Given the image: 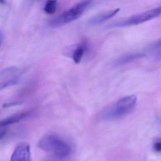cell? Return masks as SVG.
<instances>
[{
    "instance_id": "obj_1",
    "label": "cell",
    "mask_w": 161,
    "mask_h": 161,
    "mask_svg": "<svg viewBox=\"0 0 161 161\" xmlns=\"http://www.w3.org/2000/svg\"><path fill=\"white\" fill-rule=\"evenodd\" d=\"M90 3V2L88 1L76 3L58 16L50 20L48 22V26L51 28H57L73 22L82 15Z\"/></svg>"
},
{
    "instance_id": "obj_2",
    "label": "cell",
    "mask_w": 161,
    "mask_h": 161,
    "mask_svg": "<svg viewBox=\"0 0 161 161\" xmlns=\"http://www.w3.org/2000/svg\"><path fill=\"white\" fill-rule=\"evenodd\" d=\"M38 147L47 152H53L60 158L69 156L71 151V148L67 143L52 135L43 137L38 143Z\"/></svg>"
},
{
    "instance_id": "obj_3",
    "label": "cell",
    "mask_w": 161,
    "mask_h": 161,
    "mask_svg": "<svg viewBox=\"0 0 161 161\" xmlns=\"http://www.w3.org/2000/svg\"><path fill=\"white\" fill-rule=\"evenodd\" d=\"M161 15V6L134 15L108 26L109 28H118L138 25L153 19Z\"/></svg>"
},
{
    "instance_id": "obj_4",
    "label": "cell",
    "mask_w": 161,
    "mask_h": 161,
    "mask_svg": "<svg viewBox=\"0 0 161 161\" xmlns=\"http://www.w3.org/2000/svg\"><path fill=\"white\" fill-rule=\"evenodd\" d=\"M137 97L135 95L126 96L121 98L108 112L109 118L119 119L128 114L134 108Z\"/></svg>"
},
{
    "instance_id": "obj_5",
    "label": "cell",
    "mask_w": 161,
    "mask_h": 161,
    "mask_svg": "<svg viewBox=\"0 0 161 161\" xmlns=\"http://www.w3.org/2000/svg\"><path fill=\"white\" fill-rule=\"evenodd\" d=\"M22 71L15 67L7 68L1 72V89L13 86L18 83Z\"/></svg>"
},
{
    "instance_id": "obj_6",
    "label": "cell",
    "mask_w": 161,
    "mask_h": 161,
    "mask_svg": "<svg viewBox=\"0 0 161 161\" xmlns=\"http://www.w3.org/2000/svg\"><path fill=\"white\" fill-rule=\"evenodd\" d=\"M10 161H32L29 144L22 143L18 145L13 152Z\"/></svg>"
},
{
    "instance_id": "obj_7",
    "label": "cell",
    "mask_w": 161,
    "mask_h": 161,
    "mask_svg": "<svg viewBox=\"0 0 161 161\" xmlns=\"http://www.w3.org/2000/svg\"><path fill=\"white\" fill-rule=\"evenodd\" d=\"M119 10H120L119 9H116L115 10L108 11V12L100 14L98 15L95 16L89 19L88 21V24L90 25H97L104 22L114 16L117 13L119 12Z\"/></svg>"
},
{
    "instance_id": "obj_8",
    "label": "cell",
    "mask_w": 161,
    "mask_h": 161,
    "mask_svg": "<svg viewBox=\"0 0 161 161\" xmlns=\"http://www.w3.org/2000/svg\"><path fill=\"white\" fill-rule=\"evenodd\" d=\"M145 56V54L144 53H135L126 54V55L120 56L116 59L114 62V65L116 67L120 66L133 62L135 60L140 59Z\"/></svg>"
},
{
    "instance_id": "obj_9",
    "label": "cell",
    "mask_w": 161,
    "mask_h": 161,
    "mask_svg": "<svg viewBox=\"0 0 161 161\" xmlns=\"http://www.w3.org/2000/svg\"><path fill=\"white\" fill-rule=\"evenodd\" d=\"M27 115L28 114L27 113H22L11 116L1 120L0 122V126L1 127H4L16 123L26 117Z\"/></svg>"
},
{
    "instance_id": "obj_10",
    "label": "cell",
    "mask_w": 161,
    "mask_h": 161,
    "mask_svg": "<svg viewBox=\"0 0 161 161\" xmlns=\"http://www.w3.org/2000/svg\"><path fill=\"white\" fill-rule=\"evenodd\" d=\"M85 50V46L83 44L78 45L77 47L75 49L72 53V59L75 64H78L80 62L82 58L83 57Z\"/></svg>"
},
{
    "instance_id": "obj_11",
    "label": "cell",
    "mask_w": 161,
    "mask_h": 161,
    "mask_svg": "<svg viewBox=\"0 0 161 161\" xmlns=\"http://www.w3.org/2000/svg\"><path fill=\"white\" fill-rule=\"evenodd\" d=\"M57 2L56 1H48L45 5L44 11L45 13L49 14H54L57 9Z\"/></svg>"
},
{
    "instance_id": "obj_12",
    "label": "cell",
    "mask_w": 161,
    "mask_h": 161,
    "mask_svg": "<svg viewBox=\"0 0 161 161\" xmlns=\"http://www.w3.org/2000/svg\"><path fill=\"white\" fill-rule=\"evenodd\" d=\"M153 148L154 150L157 152H161V141L154 143Z\"/></svg>"
},
{
    "instance_id": "obj_13",
    "label": "cell",
    "mask_w": 161,
    "mask_h": 161,
    "mask_svg": "<svg viewBox=\"0 0 161 161\" xmlns=\"http://www.w3.org/2000/svg\"><path fill=\"white\" fill-rule=\"evenodd\" d=\"M159 49L156 51L154 55V57L156 60H160L161 59V47H159Z\"/></svg>"
},
{
    "instance_id": "obj_14",
    "label": "cell",
    "mask_w": 161,
    "mask_h": 161,
    "mask_svg": "<svg viewBox=\"0 0 161 161\" xmlns=\"http://www.w3.org/2000/svg\"><path fill=\"white\" fill-rule=\"evenodd\" d=\"M19 104V102L10 103H5L3 105V107L4 108H6V107H9L12 106H14V105H18Z\"/></svg>"
},
{
    "instance_id": "obj_15",
    "label": "cell",
    "mask_w": 161,
    "mask_h": 161,
    "mask_svg": "<svg viewBox=\"0 0 161 161\" xmlns=\"http://www.w3.org/2000/svg\"><path fill=\"white\" fill-rule=\"evenodd\" d=\"M161 47V39L158 41L157 43H155L153 47H151L152 48H159Z\"/></svg>"
}]
</instances>
